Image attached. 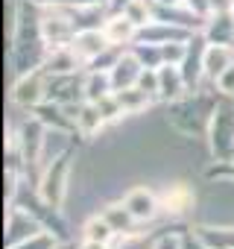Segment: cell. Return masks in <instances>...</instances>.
I'll return each instance as SVG.
<instances>
[{
	"instance_id": "1",
	"label": "cell",
	"mask_w": 234,
	"mask_h": 249,
	"mask_svg": "<svg viewBox=\"0 0 234 249\" xmlns=\"http://www.w3.org/2000/svg\"><path fill=\"white\" fill-rule=\"evenodd\" d=\"M208 138L219 161H234V97H222L214 106V114L208 123Z\"/></svg>"
},
{
	"instance_id": "2",
	"label": "cell",
	"mask_w": 234,
	"mask_h": 249,
	"mask_svg": "<svg viewBox=\"0 0 234 249\" xmlns=\"http://www.w3.org/2000/svg\"><path fill=\"white\" fill-rule=\"evenodd\" d=\"M67 185H70V156L62 153L59 159L47 161L41 167V176H38V199L47 205V208H62L65 196H67Z\"/></svg>"
},
{
	"instance_id": "3",
	"label": "cell",
	"mask_w": 234,
	"mask_h": 249,
	"mask_svg": "<svg viewBox=\"0 0 234 249\" xmlns=\"http://www.w3.org/2000/svg\"><path fill=\"white\" fill-rule=\"evenodd\" d=\"M38 30H41V41L47 47H65L73 44L76 38V24L70 15V6H47L38 18Z\"/></svg>"
},
{
	"instance_id": "4",
	"label": "cell",
	"mask_w": 234,
	"mask_h": 249,
	"mask_svg": "<svg viewBox=\"0 0 234 249\" xmlns=\"http://www.w3.org/2000/svg\"><path fill=\"white\" fill-rule=\"evenodd\" d=\"M44 100H47V71H44V68L27 71V73H21V76L12 82V103H15V106L33 111V108H38Z\"/></svg>"
},
{
	"instance_id": "5",
	"label": "cell",
	"mask_w": 234,
	"mask_h": 249,
	"mask_svg": "<svg viewBox=\"0 0 234 249\" xmlns=\"http://www.w3.org/2000/svg\"><path fill=\"white\" fill-rule=\"evenodd\" d=\"M44 231L41 220L30 211V208H21V205H9V214H6V246H15L33 234Z\"/></svg>"
},
{
	"instance_id": "6",
	"label": "cell",
	"mask_w": 234,
	"mask_h": 249,
	"mask_svg": "<svg viewBox=\"0 0 234 249\" xmlns=\"http://www.w3.org/2000/svg\"><path fill=\"white\" fill-rule=\"evenodd\" d=\"M123 205L129 208V214L135 217V223H150L161 211V196L152 188H132V191H126Z\"/></svg>"
},
{
	"instance_id": "7",
	"label": "cell",
	"mask_w": 234,
	"mask_h": 249,
	"mask_svg": "<svg viewBox=\"0 0 234 249\" xmlns=\"http://www.w3.org/2000/svg\"><path fill=\"white\" fill-rule=\"evenodd\" d=\"M158 85H161L158 88V100H167V103H176V100H182L190 91V85H187V79H184L179 65H161L158 68Z\"/></svg>"
},
{
	"instance_id": "8",
	"label": "cell",
	"mask_w": 234,
	"mask_h": 249,
	"mask_svg": "<svg viewBox=\"0 0 234 249\" xmlns=\"http://www.w3.org/2000/svg\"><path fill=\"white\" fill-rule=\"evenodd\" d=\"M108 73H111L114 91H120V88L138 85V79H141V73H144V62L135 56V50H132V47H126V53L117 59V65H114Z\"/></svg>"
},
{
	"instance_id": "9",
	"label": "cell",
	"mask_w": 234,
	"mask_h": 249,
	"mask_svg": "<svg viewBox=\"0 0 234 249\" xmlns=\"http://www.w3.org/2000/svg\"><path fill=\"white\" fill-rule=\"evenodd\" d=\"M73 53L79 56V62L88 68L105 47H108V38H105V33H102V27L100 30H79L76 33V38H73Z\"/></svg>"
},
{
	"instance_id": "10",
	"label": "cell",
	"mask_w": 234,
	"mask_h": 249,
	"mask_svg": "<svg viewBox=\"0 0 234 249\" xmlns=\"http://www.w3.org/2000/svg\"><path fill=\"white\" fill-rule=\"evenodd\" d=\"M102 33H105L108 44L132 47L141 30H138V24H135V21H129L123 12H114V15H108V18H105V24H102Z\"/></svg>"
},
{
	"instance_id": "11",
	"label": "cell",
	"mask_w": 234,
	"mask_h": 249,
	"mask_svg": "<svg viewBox=\"0 0 234 249\" xmlns=\"http://www.w3.org/2000/svg\"><path fill=\"white\" fill-rule=\"evenodd\" d=\"M234 65V44H211L205 47V79L214 85Z\"/></svg>"
},
{
	"instance_id": "12",
	"label": "cell",
	"mask_w": 234,
	"mask_h": 249,
	"mask_svg": "<svg viewBox=\"0 0 234 249\" xmlns=\"http://www.w3.org/2000/svg\"><path fill=\"white\" fill-rule=\"evenodd\" d=\"M202 36H205L211 44H234V9L214 12V15L205 21Z\"/></svg>"
},
{
	"instance_id": "13",
	"label": "cell",
	"mask_w": 234,
	"mask_h": 249,
	"mask_svg": "<svg viewBox=\"0 0 234 249\" xmlns=\"http://www.w3.org/2000/svg\"><path fill=\"white\" fill-rule=\"evenodd\" d=\"M105 117H102V111H100V106L97 103H88V100H82V106H79V111H76V117H73V126H76V132L82 135V138H97L100 132H102V126H105Z\"/></svg>"
},
{
	"instance_id": "14",
	"label": "cell",
	"mask_w": 234,
	"mask_h": 249,
	"mask_svg": "<svg viewBox=\"0 0 234 249\" xmlns=\"http://www.w3.org/2000/svg\"><path fill=\"white\" fill-rule=\"evenodd\" d=\"M161 211H167V214H184L190 205H193V191L187 188V185H182V182H173L170 188H164L161 194Z\"/></svg>"
},
{
	"instance_id": "15",
	"label": "cell",
	"mask_w": 234,
	"mask_h": 249,
	"mask_svg": "<svg viewBox=\"0 0 234 249\" xmlns=\"http://www.w3.org/2000/svg\"><path fill=\"white\" fill-rule=\"evenodd\" d=\"M111 91H114V82H111L108 71H94V68L85 71V76H82V97L88 103H97V100H102Z\"/></svg>"
},
{
	"instance_id": "16",
	"label": "cell",
	"mask_w": 234,
	"mask_h": 249,
	"mask_svg": "<svg viewBox=\"0 0 234 249\" xmlns=\"http://www.w3.org/2000/svg\"><path fill=\"white\" fill-rule=\"evenodd\" d=\"M114 94H117V103H120L123 114H144L152 106V100H155L141 85H129V88H120V91H114Z\"/></svg>"
},
{
	"instance_id": "17",
	"label": "cell",
	"mask_w": 234,
	"mask_h": 249,
	"mask_svg": "<svg viewBox=\"0 0 234 249\" xmlns=\"http://www.w3.org/2000/svg\"><path fill=\"white\" fill-rule=\"evenodd\" d=\"M117 237V231H114V226L102 217V214H97V217H91L85 226H82V240H100V243H111Z\"/></svg>"
},
{
	"instance_id": "18",
	"label": "cell",
	"mask_w": 234,
	"mask_h": 249,
	"mask_svg": "<svg viewBox=\"0 0 234 249\" xmlns=\"http://www.w3.org/2000/svg\"><path fill=\"white\" fill-rule=\"evenodd\" d=\"M102 217L114 226L117 234H129L132 226H135V217L129 214V208L123 205V199H120V202H114V205H105V208H102Z\"/></svg>"
},
{
	"instance_id": "19",
	"label": "cell",
	"mask_w": 234,
	"mask_h": 249,
	"mask_svg": "<svg viewBox=\"0 0 234 249\" xmlns=\"http://www.w3.org/2000/svg\"><path fill=\"white\" fill-rule=\"evenodd\" d=\"M56 246H59L56 234L44 229V231H38V234H33V237L21 240V243H15V246H6V249H56Z\"/></svg>"
},
{
	"instance_id": "20",
	"label": "cell",
	"mask_w": 234,
	"mask_h": 249,
	"mask_svg": "<svg viewBox=\"0 0 234 249\" xmlns=\"http://www.w3.org/2000/svg\"><path fill=\"white\" fill-rule=\"evenodd\" d=\"M138 85L144 88V91H150L155 100H158V68H144V73H141V79H138Z\"/></svg>"
},
{
	"instance_id": "21",
	"label": "cell",
	"mask_w": 234,
	"mask_h": 249,
	"mask_svg": "<svg viewBox=\"0 0 234 249\" xmlns=\"http://www.w3.org/2000/svg\"><path fill=\"white\" fill-rule=\"evenodd\" d=\"M214 88L219 91V97H234V65L214 82Z\"/></svg>"
},
{
	"instance_id": "22",
	"label": "cell",
	"mask_w": 234,
	"mask_h": 249,
	"mask_svg": "<svg viewBox=\"0 0 234 249\" xmlns=\"http://www.w3.org/2000/svg\"><path fill=\"white\" fill-rule=\"evenodd\" d=\"M208 179H222V182H231L234 185V161H225V164H217L208 170Z\"/></svg>"
},
{
	"instance_id": "23",
	"label": "cell",
	"mask_w": 234,
	"mask_h": 249,
	"mask_svg": "<svg viewBox=\"0 0 234 249\" xmlns=\"http://www.w3.org/2000/svg\"><path fill=\"white\" fill-rule=\"evenodd\" d=\"M152 3H158V6H184L187 0H152Z\"/></svg>"
},
{
	"instance_id": "24",
	"label": "cell",
	"mask_w": 234,
	"mask_h": 249,
	"mask_svg": "<svg viewBox=\"0 0 234 249\" xmlns=\"http://www.w3.org/2000/svg\"><path fill=\"white\" fill-rule=\"evenodd\" d=\"M73 3H94V6H108L114 0H73Z\"/></svg>"
},
{
	"instance_id": "25",
	"label": "cell",
	"mask_w": 234,
	"mask_h": 249,
	"mask_svg": "<svg viewBox=\"0 0 234 249\" xmlns=\"http://www.w3.org/2000/svg\"><path fill=\"white\" fill-rule=\"evenodd\" d=\"M56 249H70V246H56Z\"/></svg>"
}]
</instances>
